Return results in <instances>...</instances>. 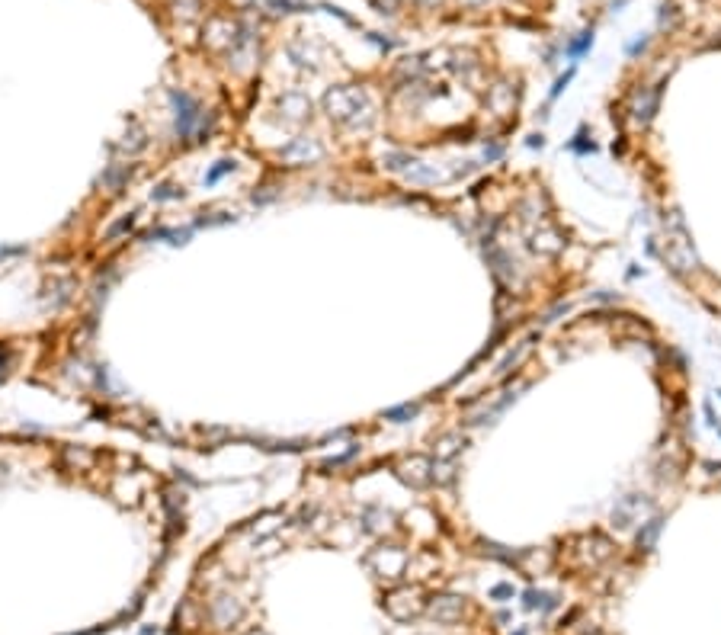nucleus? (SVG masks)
Wrapping results in <instances>:
<instances>
[{
    "instance_id": "40",
    "label": "nucleus",
    "mask_w": 721,
    "mask_h": 635,
    "mask_svg": "<svg viewBox=\"0 0 721 635\" xmlns=\"http://www.w3.org/2000/svg\"><path fill=\"white\" fill-rule=\"evenodd\" d=\"M468 7H478V3H484V0H465Z\"/></svg>"
},
{
    "instance_id": "9",
    "label": "nucleus",
    "mask_w": 721,
    "mask_h": 635,
    "mask_svg": "<svg viewBox=\"0 0 721 635\" xmlns=\"http://www.w3.org/2000/svg\"><path fill=\"white\" fill-rule=\"evenodd\" d=\"M529 247L536 254H545V257H555L564 251V234L552 225H539V228L529 231Z\"/></svg>"
},
{
    "instance_id": "30",
    "label": "nucleus",
    "mask_w": 721,
    "mask_h": 635,
    "mask_svg": "<svg viewBox=\"0 0 721 635\" xmlns=\"http://www.w3.org/2000/svg\"><path fill=\"white\" fill-rule=\"evenodd\" d=\"M64 459L77 462V469H87L90 462H93V453H87V449H80V446H64Z\"/></svg>"
},
{
    "instance_id": "42",
    "label": "nucleus",
    "mask_w": 721,
    "mask_h": 635,
    "mask_svg": "<svg viewBox=\"0 0 721 635\" xmlns=\"http://www.w3.org/2000/svg\"><path fill=\"white\" fill-rule=\"evenodd\" d=\"M715 430H718V437H721V424H718V427H715Z\"/></svg>"
},
{
    "instance_id": "6",
    "label": "nucleus",
    "mask_w": 721,
    "mask_h": 635,
    "mask_svg": "<svg viewBox=\"0 0 721 635\" xmlns=\"http://www.w3.org/2000/svg\"><path fill=\"white\" fill-rule=\"evenodd\" d=\"M279 158L286 160V164H292V167L317 164V160L324 158V144L317 142V138H292L289 144L279 148Z\"/></svg>"
},
{
    "instance_id": "29",
    "label": "nucleus",
    "mask_w": 721,
    "mask_h": 635,
    "mask_svg": "<svg viewBox=\"0 0 721 635\" xmlns=\"http://www.w3.org/2000/svg\"><path fill=\"white\" fill-rule=\"evenodd\" d=\"M481 552L484 555H491V558H497V562H507V565H513L516 562V555L513 552H507V546H497V542H481Z\"/></svg>"
},
{
    "instance_id": "7",
    "label": "nucleus",
    "mask_w": 721,
    "mask_h": 635,
    "mask_svg": "<svg viewBox=\"0 0 721 635\" xmlns=\"http://www.w3.org/2000/svg\"><path fill=\"white\" fill-rule=\"evenodd\" d=\"M365 562L372 565L381 578H401V572H404V565H407V552L401 546H379V548H372V555L365 558Z\"/></svg>"
},
{
    "instance_id": "26",
    "label": "nucleus",
    "mask_w": 721,
    "mask_h": 635,
    "mask_svg": "<svg viewBox=\"0 0 721 635\" xmlns=\"http://www.w3.org/2000/svg\"><path fill=\"white\" fill-rule=\"evenodd\" d=\"M174 199H183V190L174 183H160L158 190L151 193V202H174Z\"/></svg>"
},
{
    "instance_id": "27",
    "label": "nucleus",
    "mask_w": 721,
    "mask_h": 635,
    "mask_svg": "<svg viewBox=\"0 0 721 635\" xmlns=\"http://www.w3.org/2000/svg\"><path fill=\"white\" fill-rule=\"evenodd\" d=\"M359 456V443H349V449L347 453H340V456H333V459H327L324 465H321V472H331V469H340V465H347V462H353Z\"/></svg>"
},
{
    "instance_id": "18",
    "label": "nucleus",
    "mask_w": 721,
    "mask_h": 635,
    "mask_svg": "<svg viewBox=\"0 0 721 635\" xmlns=\"http://www.w3.org/2000/svg\"><path fill=\"white\" fill-rule=\"evenodd\" d=\"M128 177H132V167H128V164H109V170L103 174V180H100V183H103L106 190L119 193L122 186L128 183Z\"/></svg>"
},
{
    "instance_id": "4",
    "label": "nucleus",
    "mask_w": 721,
    "mask_h": 635,
    "mask_svg": "<svg viewBox=\"0 0 721 635\" xmlns=\"http://www.w3.org/2000/svg\"><path fill=\"white\" fill-rule=\"evenodd\" d=\"M648 510H651L648 494H638V491L622 494V498L616 500V507H612V526H616V530H632Z\"/></svg>"
},
{
    "instance_id": "11",
    "label": "nucleus",
    "mask_w": 721,
    "mask_h": 635,
    "mask_svg": "<svg viewBox=\"0 0 721 635\" xmlns=\"http://www.w3.org/2000/svg\"><path fill=\"white\" fill-rule=\"evenodd\" d=\"M407 183H417V186H433V183H443V180H452V174H443L436 164H430V160H411V167H407L404 174Z\"/></svg>"
},
{
    "instance_id": "3",
    "label": "nucleus",
    "mask_w": 721,
    "mask_h": 635,
    "mask_svg": "<svg viewBox=\"0 0 721 635\" xmlns=\"http://www.w3.org/2000/svg\"><path fill=\"white\" fill-rule=\"evenodd\" d=\"M170 103H174V116H176V135H180V142H192L199 132V122H202V106L192 100L190 94H183V90H174L170 94Z\"/></svg>"
},
{
    "instance_id": "43",
    "label": "nucleus",
    "mask_w": 721,
    "mask_h": 635,
    "mask_svg": "<svg viewBox=\"0 0 721 635\" xmlns=\"http://www.w3.org/2000/svg\"><path fill=\"white\" fill-rule=\"evenodd\" d=\"M718 395H721V391H718Z\"/></svg>"
},
{
    "instance_id": "32",
    "label": "nucleus",
    "mask_w": 721,
    "mask_h": 635,
    "mask_svg": "<svg viewBox=\"0 0 721 635\" xmlns=\"http://www.w3.org/2000/svg\"><path fill=\"white\" fill-rule=\"evenodd\" d=\"M571 80H574V68H571V71H564L561 77L555 80V87H552V94H548V96H552V100H558V96L568 90V84H571Z\"/></svg>"
},
{
    "instance_id": "37",
    "label": "nucleus",
    "mask_w": 721,
    "mask_h": 635,
    "mask_svg": "<svg viewBox=\"0 0 721 635\" xmlns=\"http://www.w3.org/2000/svg\"><path fill=\"white\" fill-rule=\"evenodd\" d=\"M702 411H706V421H708V427H718V417H715V408H712V401H706V405H702Z\"/></svg>"
},
{
    "instance_id": "8",
    "label": "nucleus",
    "mask_w": 721,
    "mask_h": 635,
    "mask_svg": "<svg viewBox=\"0 0 721 635\" xmlns=\"http://www.w3.org/2000/svg\"><path fill=\"white\" fill-rule=\"evenodd\" d=\"M658 106H660V87H642V90H635L632 100H628V116H632L635 126L644 128L654 119Z\"/></svg>"
},
{
    "instance_id": "22",
    "label": "nucleus",
    "mask_w": 721,
    "mask_h": 635,
    "mask_svg": "<svg viewBox=\"0 0 721 635\" xmlns=\"http://www.w3.org/2000/svg\"><path fill=\"white\" fill-rule=\"evenodd\" d=\"M411 160H413V154H407V151H388V154H381V167H385V170H391V174H404L407 167H411Z\"/></svg>"
},
{
    "instance_id": "23",
    "label": "nucleus",
    "mask_w": 721,
    "mask_h": 635,
    "mask_svg": "<svg viewBox=\"0 0 721 635\" xmlns=\"http://www.w3.org/2000/svg\"><path fill=\"white\" fill-rule=\"evenodd\" d=\"M523 600H526V610H552L558 604V597L542 594V590H526Z\"/></svg>"
},
{
    "instance_id": "13",
    "label": "nucleus",
    "mask_w": 721,
    "mask_h": 635,
    "mask_svg": "<svg viewBox=\"0 0 721 635\" xmlns=\"http://www.w3.org/2000/svg\"><path fill=\"white\" fill-rule=\"evenodd\" d=\"M516 215H519L523 222H529V225L542 222V218L548 215V202H545V196H542V193H529V196H523L519 202H516Z\"/></svg>"
},
{
    "instance_id": "2",
    "label": "nucleus",
    "mask_w": 721,
    "mask_h": 635,
    "mask_svg": "<svg viewBox=\"0 0 721 635\" xmlns=\"http://www.w3.org/2000/svg\"><path fill=\"white\" fill-rule=\"evenodd\" d=\"M324 110L327 116H331L333 122H340L343 128H369L375 122V112H372V103H369V96L363 94V90L356 87H337L331 90V94L324 96Z\"/></svg>"
},
{
    "instance_id": "20",
    "label": "nucleus",
    "mask_w": 721,
    "mask_h": 635,
    "mask_svg": "<svg viewBox=\"0 0 721 635\" xmlns=\"http://www.w3.org/2000/svg\"><path fill=\"white\" fill-rule=\"evenodd\" d=\"M135 222H138V212H132V215H122L119 222H112L109 228H106L103 241H106V244H116V241H119V238H126L128 231L135 228Z\"/></svg>"
},
{
    "instance_id": "15",
    "label": "nucleus",
    "mask_w": 721,
    "mask_h": 635,
    "mask_svg": "<svg viewBox=\"0 0 721 635\" xmlns=\"http://www.w3.org/2000/svg\"><path fill=\"white\" fill-rule=\"evenodd\" d=\"M536 337H539V334H529L526 341L516 343V350H510L507 357H503V359L497 363V375H510V373H513L516 366H519L526 357H529V350H532V343H536Z\"/></svg>"
},
{
    "instance_id": "31",
    "label": "nucleus",
    "mask_w": 721,
    "mask_h": 635,
    "mask_svg": "<svg viewBox=\"0 0 721 635\" xmlns=\"http://www.w3.org/2000/svg\"><path fill=\"white\" fill-rule=\"evenodd\" d=\"M590 45H593V32H580V39L568 45V58H574V61H577V58L584 55Z\"/></svg>"
},
{
    "instance_id": "17",
    "label": "nucleus",
    "mask_w": 721,
    "mask_h": 635,
    "mask_svg": "<svg viewBox=\"0 0 721 635\" xmlns=\"http://www.w3.org/2000/svg\"><path fill=\"white\" fill-rule=\"evenodd\" d=\"M516 103V94L510 84H497V87H491V94H487V106H491L497 116H507L510 110H513Z\"/></svg>"
},
{
    "instance_id": "35",
    "label": "nucleus",
    "mask_w": 721,
    "mask_h": 635,
    "mask_svg": "<svg viewBox=\"0 0 721 635\" xmlns=\"http://www.w3.org/2000/svg\"><path fill=\"white\" fill-rule=\"evenodd\" d=\"M526 148H532V151H542V148H545V135H542V132H532V135L526 138Z\"/></svg>"
},
{
    "instance_id": "28",
    "label": "nucleus",
    "mask_w": 721,
    "mask_h": 635,
    "mask_svg": "<svg viewBox=\"0 0 721 635\" xmlns=\"http://www.w3.org/2000/svg\"><path fill=\"white\" fill-rule=\"evenodd\" d=\"M568 151H574V154H580V158H584V154H593V151H596V144L590 142V138H586V132L580 128L577 135L568 142Z\"/></svg>"
},
{
    "instance_id": "19",
    "label": "nucleus",
    "mask_w": 721,
    "mask_h": 635,
    "mask_svg": "<svg viewBox=\"0 0 721 635\" xmlns=\"http://www.w3.org/2000/svg\"><path fill=\"white\" fill-rule=\"evenodd\" d=\"M420 411H423L420 401H413V405H411V401H404V405L381 411V417H385V421H391V424H407V421H413V417H417Z\"/></svg>"
},
{
    "instance_id": "12",
    "label": "nucleus",
    "mask_w": 721,
    "mask_h": 635,
    "mask_svg": "<svg viewBox=\"0 0 721 635\" xmlns=\"http://www.w3.org/2000/svg\"><path fill=\"white\" fill-rule=\"evenodd\" d=\"M385 606H388V613L401 622L413 620V616L420 613V600H417V594H411V590H395V594L385 600Z\"/></svg>"
},
{
    "instance_id": "34",
    "label": "nucleus",
    "mask_w": 721,
    "mask_h": 635,
    "mask_svg": "<svg viewBox=\"0 0 721 635\" xmlns=\"http://www.w3.org/2000/svg\"><path fill=\"white\" fill-rule=\"evenodd\" d=\"M590 302H600V305H618L622 299H618V292H606V289H600V292H590Z\"/></svg>"
},
{
    "instance_id": "21",
    "label": "nucleus",
    "mask_w": 721,
    "mask_h": 635,
    "mask_svg": "<svg viewBox=\"0 0 721 635\" xmlns=\"http://www.w3.org/2000/svg\"><path fill=\"white\" fill-rule=\"evenodd\" d=\"M279 106H289V119H292V122H301L311 112V103L305 100V96H298V94H289L286 100H279Z\"/></svg>"
},
{
    "instance_id": "36",
    "label": "nucleus",
    "mask_w": 721,
    "mask_h": 635,
    "mask_svg": "<svg viewBox=\"0 0 721 635\" xmlns=\"http://www.w3.org/2000/svg\"><path fill=\"white\" fill-rule=\"evenodd\" d=\"M491 597H497V600H503V597H513V588H510V584H497V588L491 590Z\"/></svg>"
},
{
    "instance_id": "1",
    "label": "nucleus",
    "mask_w": 721,
    "mask_h": 635,
    "mask_svg": "<svg viewBox=\"0 0 721 635\" xmlns=\"http://www.w3.org/2000/svg\"><path fill=\"white\" fill-rule=\"evenodd\" d=\"M660 222H664V251H660L664 263L676 273V276H690V273H696L699 270V254H696V247H692V234H690V228H686L683 212L680 209H670V212H664Z\"/></svg>"
},
{
    "instance_id": "14",
    "label": "nucleus",
    "mask_w": 721,
    "mask_h": 635,
    "mask_svg": "<svg viewBox=\"0 0 721 635\" xmlns=\"http://www.w3.org/2000/svg\"><path fill=\"white\" fill-rule=\"evenodd\" d=\"M465 433H459V430H452V433H443V437L436 440L433 443V453H436V459H443V462H455L459 459V453L465 449Z\"/></svg>"
},
{
    "instance_id": "33",
    "label": "nucleus",
    "mask_w": 721,
    "mask_h": 635,
    "mask_svg": "<svg viewBox=\"0 0 721 635\" xmlns=\"http://www.w3.org/2000/svg\"><path fill=\"white\" fill-rule=\"evenodd\" d=\"M503 158V142H487L484 144V160L487 164H494V160Z\"/></svg>"
},
{
    "instance_id": "5",
    "label": "nucleus",
    "mask_w": 721,
    "mask_h": 635,
    "mask_svg": "<svg viewBox=\"0 0 721 635\" xmlns=\"http://www.w3.org/2000/svg\"><path fill=\"white\" fill-rule=\"evenodd\" d=\"M397 478L404 484H411V488H430L433 484V459H427V456L413 453V456H404V459L395 465Z\"/></svg>"
},
{
    "instance_id": "38",
    "label": "nucleus",
    "mask_w": 721,
    "mask_h": 635,
    "mask_svg": "<svg viewBox=\"0 0 721 635\" xmlns=\"http://www.w3.org/2000/svg\"><path fill=\"white\" fill-rule=\"evenodd\" d=\"M7 369H10V353L0 350V375H7Z\"/></svg>"
},
{
    "instance_id": "41",
    "label": "nucleus",
    "mask_w": 721,
    "mask_h": 635,
    "mask_svg": "<svg viewBox=\"0 0 721 635\" xmlns=\"http://www.w3.org/2000/svg\"><path fill=\"white\" fill-rule=\"evenodd\" d=\"M417 3H427V7H430V3H439V0H417Z\"/></svg>"
},
{
    "instance_id": "25",
    "label": "nucleus",
    "mask_w": 721,
    "mask_h": 635,
    "mask_svg": "<svg viewBox=\"0 0 721 635\" xmlns=\"http://www.w3.org/2000/svg\"><path fill=\"white\" fill-rule=\"evenodd\" d=\"M234 167H238V160H234V158H225V160H218V164H215L212 170H208V174H206V186H215V183L222 180L225 174H231Z\"/></svg>"
},
{
    "instance_id": "10",
    "label": "nucleus",
    "mask_w": 721,
    "mask_h": 635,
    "mask_svg": "<svg viewBox=\"0 0 721 635\" xmlns=\"http://www.w3.org/2000/svg\"><path fill=\"white\" fill-rule=\"evenodd\" d=\"M462 613H465L462 597H452V594L433 597L430 606H427V616H430V620H436V622H455V620H462Z\"/></svg>"
},
{
    "instance_id": "24",
    "label": "nucleus",
    "mask_w": 721,
    "mask_h": 635,
    "mask_svg": "<svg viewBox=\"0 0 721 635\" xmlns=\"http://www.w3.org/2000/svg\"><path fill=\"white\" fill-rule=\"evenodd\" d=\"M433 481L436 484H452V481H455V462L436 459L433 462Z\"/></svg>"
},
{
    "instance_id": "39",
    "label": "nucleus",
    "mask_w": 721,
    "mask_h": 635,
    "mask_svg": "<svg viewBox=\"0 0 721 635\" xmlns=\"http://www.w3.org/2000/svg\"><path fill=\"white\" fill-rule=\"evenodd\" d=\"M644 48H648V39H638L632 48H628V55H638V52H644Z\"/></svg>"
},
{
    "instance_id": "16",
    "label": "nucleus",
    "mask_w": 721,
    "mask_h": 635,
    "mask_svg": "<svg viewBox=\"0 0 721 635\" xmlns=\"http://www.w3.org/2000/svg\"><path fill=\"white\" fill-rule=\"evenodd\" d=\"M660 530H664V516H651V520H644L642 530H638V539H635L638 552H654Z\"/></svg>"
}]
</instances>
